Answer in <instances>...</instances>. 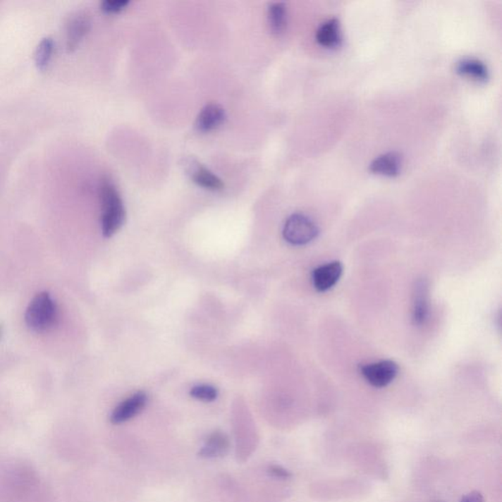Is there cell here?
Masks as SVG:
<instances>
[{"mask_svg":"<svg viewBox=\"0 0 502 502\" xmlns=\"http://www.w3.org/2000/svg\"><path fill=\"white\" fill-rule=\"evenodd\" d=\"M316 41L325 49H336L341 42L340 22L338 19H330L324 22L316 32Z\"/></svg>","mask_w":502,"mask_h":502,"instance_id":"obj_11","label":"cell"},{"mask_svg":"<svg viewBox=\"0 0 502 502\" xmlns=\"http://www.w3.org/2000/svg\"><path fill=\"white\" fill-rule=\"evenodd\" d=\"M398 373V364L391 360H381L367 364L361 368V375L375 388H384L395 380Z\"/></svg>","mask_w":502,"mask_h":502,"instance_id":"obj_4","label":"cell"},{"mask_svg":"<svg viewBox=\"0 0 502 502\" xmlns=\"http://www.w3.org/2000/svg\"><path fill=\"white\" fill-rule=\"evenodd\" d=\"M229 448V439L225 434L216 431L207 439V443L200 451V456L205 458H215L223 455Z\"/></svg>","mask_w":502,"mask_h":502,"instance_id":"obj_14","label":"cell"},{"mask_svg":"<svg viewBox=\"0 0 502 502\" xmlns=\"http://www.w3.org/2000/svg\"><path fill=\"white\" fill-rule=\"evenodd\" d=\"M456 72L460 76L475 80L477 82H486L489 79L488 68L480 60L462 59L456 65Z\"/></svg>","mask_w":502,"mask_h":502,"instance_id":"obj_13","label":"cell"},{"mask_svg":"<svg viewBox=\"0 0 502 502\" xmlns=\"http://www.w3.org/2000/svg\"><path fill=\"white\" fill-rule=\"evenodd\" d=\"M436 502H443V501H436Z\"/></svg>","mask_w":502,"mask_h":502,"instance_id":"obj_22","label":"cell"},{"mask_svg":"<svg viewBox=\"0 0 502 502\" xmlns=\"http://www.w3.org/2000/svg\"><path fill=\"white\" fill-rule=\"evenodd\" d=\"M90 27V19L87 14L78 13L68 22L67 47L72 50L84 39Z\"/></svg>","mask_w":502,"mask_h":502,"instance_id":"obj_10","label":"cell"},{"mask_svg":"<svg viewBox=\"0 0 502 502\" xmlns=\"http://www.w3.org/2000/svg\"><path fill=\"white\" fill-rule=\"evenodd\" d=\"M428 283L419 280L415 283L413 293L412 319L415 325L426 322L429 314Z\"/></svg>","mask_w":502,"mask_h":502,"instance_id":"obj_9","label":"cell"},{"mask_svg":"<svg viewBox=\"0 0 502 502\" xmlns=\"http://www.w3.org/2000/svg\"><path fill=\"white\" fill-rule=\"evenodd\" d=\"M403 166V157L398 152H388L373 160L370 171L374 174L393 178L399 175Z\"/></svg>","mask_w":502,"mask_h":502,"instance_id":"obj_8","label":"cell"},{"mask_svg":"<svg viewBox=\"0 0 502 502\" xmlns=\"http://www.w3.org/2000/svg\"><path fill=\"white\" fill-rule=\"evenodd\" d=\"M343 265L338 261L319 266L312 273L314 288L319 292H327L340 280Z\"/></svg>","mask_w":502,"mask_h":502,"instance_id":"obj_6","label":"cell"},{"mask_svg":"<svg viewBox=\"0 0 502 502\" xmlns=\"http://www.w3.org/2000/svg\"><path fill=\"white\" fill-rule=\"evenodd\" d=\"M268 20L273 34L281 35L287 27V8L285 4L275 2L268 10Z\"/></svg>","mask_w":502,"mask_h":502,"instance_id":"obj_15","label":"cell"},{"mask_svg":"<svg viewBox=\"0 0 502 502\" xmlns=\"http://www.w3.org/2000/svg\"><path fill=\"white\" fill-rule=\"evenodd\" d=\"M2 333H4V326L0 324V338H1Z\"/></svg>","mask_w":502,"mask_h":502,"instance_id":"obj_21","label":"cell"},{"mask_svg":"<svg viewBox=\"0 0 502 502\" xmlns=\"http://www.w3.org/2000/svg\"><path fill=\"white\" fill-rule=\"evenodd\" d=\"M190 396L198 400L211 403L214 401L218 396L217 388L210 385H198L193 386L190 390Z\"/></svg>","mask_w":502,"mask_h":502,"instance_id":"obj_17","label":"cell"},{"mask_svg":"<svg viewBox=\"0 0 502 502\" xmlns=\"http://www.w3.org/2000/svg\"><path fill=\"white\" fill-rule=\"evenodd\" d=\"M54 42L52 37H44L37 45L35 57H36L37 66L41 69L49 64L50 57H51L52 52H54Z\"/></svg>","mask_w":502,"mask_h":502,"instance_id":"obj_16","label":"cell"},{"mask_svg":"<svg viewBox=\"0 0 502 502\" xmlns=\"http://www.w3.org/2000/svg\"><path fill=\"white\" fill-rule=\"evenodd\" d=\"M147 403V393L139 391L120 403L113 411L110 420L113 424L125 423L142 412Z\"/></svg>","mask_w":502,"mask_h":502,"instance_id":"obj_5","label":"cell"},{"mask_svg":"<svg viewBox=\"0 0 502 502\" xmlns=\"http://www.w3.org/2000/svg\"><path fill=\"white\" fill-rule=\"evenodd\" d=\"M128 0H105L102 2V10L107 13H118L129 5Z\"/></svg>","mask_w":502,"mask_h":502,"instance_id":"obj_18","label":"cell"},{"mask_svg":"<svg viewBox=\"0 0 502 502\" xmlns=\"http://www.w3.org/2000/svg\"><path fill=\"white\" fill-rule=\"evenodd\" d=\"M225 119L224 108L217 104H209L203 107L198 114L195 126L200 132H211L219 128L224 123Z\"/></svg>","mask_w":502,"mask_h":502,"instance_id":"obj_7","label":"cell"},{"mask_svg":"<svg viewBox=\"0 0 502 502\" xmlns=\"http://www.w3.org/2000/svg\"><path fill=\"white\" fill-rule=\"evenodd\" d=\"M188 173H190L193 182L200 185V187L210 190H220L224 188L222 180L213 174L211 171L203 167L200 163L190 162Z\"/></svg>","mask_w":502,"mask_h":502,"instance_id":"obj_12","label":"cell"},{"mask_svg":"<svg viewBox=\"0 0 502 502\" xmlns=\"http://www.w3.org/2000/svg\"><path fill=\"white\" fill-rule=\"evenodd\" d=\"M270 471L274 476L278 477V478H288L290 476V474L287 470L278 466L271 467Z\"/></svg>","mask_w":502,"mask_h":502,"instance_id":"obj_20","label":"cell"},{"mask_svg":"<svg viewBox=\"0 0 502 502\" xmlns=\"http://www.w3.org/2000/svg\"><path fill=\"white\" fill-rule=\"evenodd\" d=\"M317 225L308 216L296 213L288 217L283 226V235L290 245H305L317 238Z\"/></svg>","mask_w":502,"mask_h":502,"instance_id":"obj_3","label":"cell"},{"mask_svg":"<svg viewBox=\"0 0 502 502\" xmlns=\"http://www.w3.org/2000/svg\"><path fill=\"white\" fill-rule=\"evenodd\" d=\"M461 502H484L483 496L478 491H472V493L466 494Z\"/></svg>","mask_w":502,"mask_h":502,"instance_id":"obj_19","label":"cell"},{"mask_svg":"<svg viewBox=\"0 0 502 502\" xmlns=\"http://www.w3.org/2000/svg\"><path fill=\"white\" fill-rule=\"evenodd\" d=\"M56 317V305L51 295L47 292L37 293L27 306L25 314L27 327L37 333L49 331L54 325Z\"/></svg>","mask_w":502,"mask_h":502,"instance_id":"obj_2","label":"cell"},{"mask_svg":"<svg viewBox=\"0 0 502 502\" xmlns=\"http://www.w3.org/2000/svg\"><path fill=\"white\" fill-rule=\"evenodd\" d=\"M102 202V228L104 237H112L125 222V208L121 195L111 180L104 178L99 188Z\"/></svg>","mask_w":502,"mask_h":502,"instance_id":"obj_1","label":"cell"}]
</instances>
